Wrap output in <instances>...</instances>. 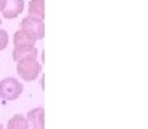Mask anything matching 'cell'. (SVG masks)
<instances>
[{"label": "cell", "mask_w": 148, "mask_h": 129, "mask_svg": "<svg viewBox=\"0 0 148 129\" xmlns=\"http://www.w3.org/2000/svg\"><path fill=\"white\" fill-rule=\"evenodd\" d=\"M29 16L36 19H45V4L43 0H30L29 1Z\"/></svg>", "instance_id": "ba28073f"}, {"label": "cell", "mask_w": 148, "mask_h": 129, "mask_svg": "<svg viewBox=\"0 0 148 129\" xmlns=\"http://www.w3.org/2000/svg\"><path fill=\"white\" fill-rule=\"evenodd\" d=\"M23 0H6V6L1 10L4 19H14L23 12Z\"/></svg>", "instance_id": "5b68a950"}, {"label": "cell", "mask_w": 148, "mask_h": 129, "mask_svg": "<svg viewBox=\"0 0 148 129\" xmlns=\"http://www.w3.org/2000/svg\"><path fill=\"white\" fill-rule=\"evenodd\" d=\"M0 23H1V20H0Z\"/></svg>", "instance_id": "4fadbf2b"}, {"label": "cell", "mask_w": 148, "mask_h": 129, "mask_svg": "<svg viewBox=\"0 0 148 129\" xmlns=\"http://www.w3.org/2000/svg\"><path fill=\"white\" fill-rule=\"evenodd\" d=\"M36 39L26 30H17L13 36V44L14 46H35Z\"/></svg>", "instance_id": "52a82bcc"}, {"label": "cell", "mask_w": 148, "mask_h": 129, "mask_svg": "<svg viewBox=\"0 0 148 129\" xmlns=\"http://www.w3.org/2000/svg\"><path fill=\"white\" fill-rule=\"evenodd\" d=\"M12 57H13L14 62H17L20 59H25V57L36 59L38 57V49L35 46H14Z\"/></svg>", "instance_id": "8992f818"}, {"label": "cell", "mask_w": 148, "mask_h": 129, "mask_svg": "<svg viewBox=\"0 0 148 129\" xmlns=\"http://www.w3.org/2000/svg\"><path fill=\"white\" fill-rule=\"evenodd\" d=\"M0 129H3V126H1V125H0Z\"/></svg>", "instance_id": "7c38bea8"}, {"label": "cell", "mask_w": 148, "mask_h": 129, "mask_svg": "<svg viewBox=\"0 0 148 129\" xmlns=\"http://www.w3.org/2000/svg\"><path fill=\"white\" fill-rule=\"evenodd\" d=\"M4 6H6V0H0V12L4 9Z\"/></svg>", "instance_id": "8fae6325"}, {"label": "cell", "mask_w": 148, "mask_h": 129, "mask_svg": "<svg viewBox=\"0 0 148 129\" xmlns=\"http://www.w3.org/2000/svg\"><path fill=\"white\" fill-rule=\"evenodd\" d=\"M26 122H27V129H45V109L35 108L29 111Z\"/></svg>", "instance_id": "277c9868"}, {"label": "cell", "mask_w": 148, "mask_h": 129, "mask_svg": "<svg viewBox=\"0 0 148 129\" xmlns=\"http://www.w3.org/2000/svg\"><path fill=\"white\" fill-rule=\"evenodd\" d=\"M23 92L22 83L14 78H4L0 81V99L3 100H14Z\"/></svg>", "instance_id": "7a4b0ae2"}, {"label": "cell", "mask_w": 148, "mask_h": 129, "mask_svg": "<svg viewBox=\"0 0 148 129\" xmlns=\"http://www.w3.org/2000/svg\"><path fill=\"white\" fill-rule=\"evenodd\" d=\"M40 69H42L40 63H39L36 59H33V57L20 59V60H17V66H16L17 73H19V75L22 76V79L26 81V82L35 81V79L39 76Z\"/></svg>", "instance_id": "6da1fadb"}, {"label": "cell", "mask_w": 148, "mask_h": 129, "mask_svg": "<svg viewBox=\"0 0 148 129\" xmlns=\"http://www.w3.org/2000/svg\"><path fill=\"white\" fill-rule=\"evenodd\" d=\"M7 129H27V122L26 118L22 116L20 113H16L10 118L9 124H7Z\"/></svg>", "instance_id": "9c48e42d"}, {"label": "cell", "mask_w": 148, "mask_h": 129, "mask_svg": "<svg viewBox=\"0 0 148 129\" xmlns=\"http://www.w3.org/2000/svg\"><path fill=\"white\" fill-rule=\"evenodd\" d=\"M7 43H9V35H7V32L0 29V50L6 49L7 47Z\"/></svg>", "instance_id": "30bf717a"}, {"label": "cell", "mask_w": 148, "mask_h": 129, "mask_svg": "<svg viewBox=\"0 0 148 129\" xmlns=\"http://www.w3.org/2000/svg\"><path fill=\"white\" fill-rule=\"evenodd\" d=\"M19 26H20L22 30L29 32L36 40H42L45 38V23H43L42 19H36V17L27 16V17H25L20 22Z\"/></svg>", "instance_id": "3957f363"}]
</instances>
